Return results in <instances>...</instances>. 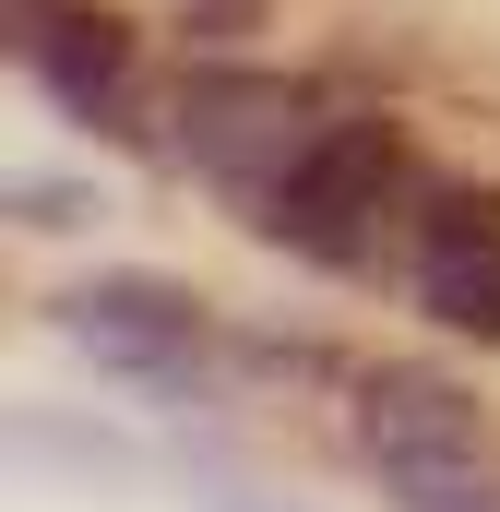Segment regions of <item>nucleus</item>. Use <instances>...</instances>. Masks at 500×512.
I'll return each mask as SVG.
<instances>
[{"instance_id":"0eeeda50","label":"nucleus","mask_w":500,"mask_h":512,"mask_svg":"<svg viewBox=\"0 0 500 512\" xmlns=\"http://www.w3.org/2000/svg\"><path fill=\"white\" fill-rule=\"evenodd\" d=\"M12 453H24V465H72V477H131L120 441H60L48 417H24V429H12Z\"/></svg>"},{"instance_id":"9d476101","label":"nucleus","mask_w":500,"mask_h":512,"mask_svg":"<svg viewBox=\"0 0 500 512\" xmlns=\"http://www.w3.org/2000/svg\"><path fill=\"white\" fill-rule=\"evenodd\" d=\"M24 12H48V0H24Z\"/></svg>"},{"instance_id":"20e7f679","label":"nucleus","mask_w":500,"mask_h":512,"mask_svg":"<svg viewBox=\"0 0 500 512\" xmlns=\"http://www.w3.org/2000/svg\"><path fill=\"white\" fill-rule=\"evenodd\" d=\"M358 441H370L381 477H417V465H477V405L441 382V370H381L358 393Z\"/></svg>"},{"instance_id":"7ed1b4c3","label":"nucleus","mask_w":500,"mask_h":512,"mask_svg":"<svg viewBox=\"0 0 500 512\" xmlns=\"http://www.w3.org/2000/svg\"><path fill=\"white\" fill-rule=\"evenodd\" d=\"M60 334L96 346L131 382H191V358H203V310L167 274H96V286H72L60 298Z\"/></svg>"},{"instance_id":"39448f33","label":"nucleus","mask_w":500,"mask_h":512,"mask_svg":"<svg viewBox=\"0 0 500 512\" xmlns=\"http://www.w3.org/2000/svg\"><path fill=\"white\" fill-rule=\"evenodd\" d=\"M417 298H429V322H453V334H500V191H453L441 215H429V262H417Z\"/></svg>"},{"instance_id":"423d86ee","label":"nucleus","mask_w":500,"mask_h":512,"mask_svg":"<svg viewBox=\"0 0 500 512\" xmlns=\"http://www.w3.org/2000/svg\"><path fill=\"white\" fill-rule=\"evenodd\" d=\"M24 60H36V84L60 96V108H120L131 84V24L120 12H96V0H48V12H24Z\"/></svg>"},{"instance_id":"1a4fd4ad","label":"nucleus","mask_w":500,"mask_h":512,"mask_svg":"<svg viewBox=\"0 0 500 512\" xmlns=\"http://www.w3.org/2000/svg\"><path fill=\"white\" fill-rule=\"evenodd\" d=\"M12 215H24V227H84V215H96V191H84V179H36V167H24V179H12Z\"/></svg>"},{"instance_id":"f03ea898","label":"nucleus","mask_w":500,"mask_h":512,"mask_svg":"<svg viewBox=\"0 0 500 512\" xmlns=\"http://www.w3.org/2000/svg\"><path fill=\"white\" fill-rule=\"evenodd\" d=\"M179 155L203 179H227L250 215H262L286 191V167L310 155V108L286 84H262V72H191L179 84Z\"/></svg>"},{"instance_id":"6e6552de","label":"nucleus","mask_w":500,"mask_h":512,"mask_svg":"<svg viewBox=\"0 0 500 512\" xmlns=\"http://www.w3.org/2000/svg\"><path fill=\"white\" fill-rule=\"evenodd\" d=\"M393 501L405 512H500L477 465H417V477H393Z\"/></svg>"},{"instance_id":"f257e3e1","label":"nucleus","mask_w":500,"mask_h":512,"mask_svg":"<svg viewBox=\"0 0 500 512\" xmlns=\"http://www.w3.org/2000/svg\"><path fill=\"white\" fill-rule=\"evenodd\" d=\"M393 191H405V143L381 120H334V131H310V155L286 167V191L262 203V227L286 251H310V262H358L381 239V215H393Z\"/></svg>"}]
</instances>
